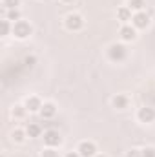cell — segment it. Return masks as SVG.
Returning a JSON list of instances; mask_svg holds the SVG:
<instances>
[{
    "mask_svg": "<svg viewBox=\"0 0 155 157\" xmlns=\"http://www.w3.org/2000/svg\"><path fill=\"white\" fill-rule=\"evenodd\" d=\"M126 57H128V49L124 44H112L108 48V59L112 62H122L126 60Z\"/></svg>",
    "mask_w": 155,
    "mask_h": 157,
    "instance_id": "1",
    "label": "cell"
},
{
    "mask_svg": "<svg viewBox=\"0 0 155 157\" xmlns=\"http://www.w3.org/2000/svg\"><path fill=\"white\" fill-rule=\"evenodd\" d=\"M31 33H33V28H31L29 22H26V20H18V22L13 24V37L24 40V39H28Z\"/></svg>",
    "mask_w": 155,
    "mask_h": 157,
    "instance_id": "2",
    "label": "cell"
},
{
    "mask_svg": "<svg viewBox=\"0 0 155 157\" xmlns=\"http://www.w3.org/2000/svg\"><path fill=\"white\" fill-rule=\"evenodd\" d=\"M64 26H66L68 31H80L84 28V18L78 13H70L64 20Z\"/></svg>",
    "mask_w": 155,
    "mask_h": 157,
    "instance_id": "3",
    "label": "cell"
},
{
    "mask_svg": "<svg viewBox=\"0 0 155 157\" xmlns=\"http://www.w3.org/2000/svg\"><path fill=\"white\" fill-rule=\"evenodd\" d=\"M131 26L135 29H146L150 26V15L146 11H139V13H133V18H131Z\"/></svg>",
    "mask_w": 155,
    "mask_h": 157,
    "instance_id": "4",
    "label": "cell"
},
{
    "mask_svg": "<svg viewBox=\"0 0 155 157\" xmlns=\"http://www.w3.org/2000/svg\"><path fill=\"white\" fill-rule=\"evenodd\" d=\"M44 144L46 146H51V148H57L62 144V137L57 130H46L44 132Z\"/></svg>",
    "mask_w": 155,
    "mask_h": 157,
    "instance_id": "5",
    "label": "cell"
},
{
    "mask_svg": "<svg viewBox=\"0 0 155 157\" xmlns=\"http://www.w3.org/2000/svg\"><path fill=\"white\" fill-rule=\"evenodd\" d=\"M77 152L80 154V157H95L97 155V146H95V143H91V141H82V143L78 144Z\"/></svg>",
    "mask_w": 155,
    "mask_h": 157,
    "instance_id": "6",
    "label": "cell"
},
{
    "mask_svg": "<svg viewBox=\"0 0 155 157\" xmlns=\"http://www.w3.org/2000/svg\"><path fill=\"white\" fill-rule=\"evenodd\" d=\"M119 35H120V39L124 40V42H131V40L137 39V29H135L131 24H124V26L120 28Z\"/></svg>",
    "mask_w": 155,
    "mask_h": 157,
    "instance_id": "7",
    "label": "cell"
},
{
    "mask_svg": "<svg viewBox=\"0 0 155 157\" xmlns=\"http://www.w3.org/2000/svg\"><path fill=\"white\" fill-rule=\"evenodd\" d=\"M137 119L141 121V122H153L155 121V110L153 108H148V106H142V108H139V112H137Z\"/></svg>",
    "mask_w": 155,
    "mask_h": 157,
    "instance_id": "8",
    "label": "cell"
},
{
    "mask_svg": "<svg viewBox=\"0 0 155 157\" xmlns=\"http://www.w3.org/2000/svg\"><path fill=\"white\" fill-rule=\"evenodd\" d=\"M24 106H26V110H28L29 113H35V112H40V108H42V101H40L37 95H31V97L26 99Z\"/></svg>",
    "mask_w": 155,
    "mask_h": 157,
    "instance_id": "9",
    "label": "cell"
},
{
    "mask_svg": "<svg viewBox=\"0 0 155 157\" xmlns=\"http://www.w3.org/2000/svg\"><path fill=\"white\" fill-rule=\"evenodd\" d=\"M117 18H119L122 24H128V22L133 18V11H131L128 6H120V7L117 9Z\"/></svg>",
    "mask_w": 155,
    "mask_h": 157,
    "instance_id": "10",
    "label": "cell"
},
{
    "mask_svg": "<svg viewBox=\"0 0 155 157\" xmlns=\"http://www.w3.org/2000/svg\"><path fill=\"white\" fill-rule=\"evenodd\" d=\"M55 113H57V106H55L53 102H44V104H42V108H40L42 119H53Z\"/></svg>",
    "mask_w": 155,
    "mask_h": 157,
    "instance_id": "11",
    "label": "cell"
},
{
    "mask_svg": "<svg viewBox=\"0 0 155 157\" xmlns=\"http://www.w3.org/2000/svg\"><path fill=\"white\" fill-rule=\"evenodd\" d=\"M112 104H113V108H117V110H126V108L130 106V99H128L126 95L117 93L115 97L112 99Z\"/></svg>",
    "mask_w": 155,
    "mask_h": 157,
    "instance_id": "12",
    "label": "cell"
},
{
    "mask_svg": "<svg viewBox=\"0 0 155 157\" xmlns=\"http://www.w3.org/2000/svg\"><path fill=\"white\" fill-rule=\"evenodd\" d=\"M26 133H28V137H31V139L40 137V135H42V126L37 124V122H29V124L26 126Z\"/></svg>",
    "mask_w": 155,
    "mask_h": 157,
    "instance_id": "13",
    "label": "cell"
},
{
    "mask_svg": "<svg viewBox=\"0 0 155 157\" xmlns=\"http://www.w3.org/2000/svg\"><path fill=\"white\" fill-rule=\"evenodd\" d=\"M4 18L11 20V22L15 24V22L22 20V13H20V9H18V7H17V9H4Z\"/></svg>",
    "mask_w": 155,
    "mask_h": 157,
    "instance_id": "14",
    "label": "cell"
},
{
    "mask_svg": "<svg viewBox=\"0 0 155 157\" xmlns=\"http://www.w3.org/2000/svg\"><path fill=\"white\" fill-rule=\"evenodd\" d=\"M144 6H146V2H144V0H130V2H128V7H130L133 13L144 11Z\"/></svg>",
    "mask_w": 155,
    "mask_h": 157,
    "instance_id": "15",
    "label": "cell"
},
{
    "mask_svg": "<svg viewBox=\"0 0 155 157\" xmlns=\"http://www.w3.org/2000/svg\"><path fill=\"white\" fill-rule=\"evenodd\" d=\"M26 113H28V110H26L24 104H17V106H13V110H11V115L15 119H24Z\"/></svg>",
    "mask_w": 155,
    "mask_h": 157,
    "instance_id": "16",
    "label": "cell"
},
{
    "mask_svg": "<svg viewBox=\"0 0 155 157\" xmlns=\"http://www.w3.org/2000/svg\"><path fill=\"white\" fill-rule=\"evenodd\" d=\"M28 137V133H26V130H15L13 133H11V139L15 141V143H24V139Z\"/></svg>",
    "mask_w": 155,
    "mask_h": 157,
    "instance_id": "17",
    "label": "cell"
},
{
    "mask_svg": "<svg viewBox=\"0 0 155 157\" xmlns=\"http://www.w3.org/2000/svg\"><path fill=\"white\" fill-rule=\"evenodd\" d=\"M2 35H4V37L13 35V24H11V20H7V18L2 20Z\"/></svg>",
    "mask_w": 155,
    "mask_h": 157,
    "instance_id": "18",
    "label": "cell"
},
{
    "mask_svg": "<svg viewBox=\"0 0 155 157\" xmlns=\"http://www.w3.org/2000/svg\"><path fill=\"white\" fill-rule=\"evenodd\" d=\"M18 6H20V0H2L4 9H17Z\"/></svg>",
    "mask_w": 155,
    "mask_h": 157,
    "instance_id": "19",
    "label": "cell"
},
{
    "mask_svg": "<svg viewBox=\"0 0 155 157\" xmlns=\"http://www.w3.org/2000/svg\"><path fill=\"white\" fill-rule=\"evenodd\" d=\"M42 157H60V155H59V152H57L55 148L47 146L46 150H42Z\"/></svg>",
    "mask_w": 155,
    "mask_h": 157,
    "instance_id": "20",
    "label": "cell"
},
{
    "mask_svg": "<svg viewBox=\"0 0 155 157\" xmlns=\"http://www.w3.org/2000/svg\"><path fill=\"white\" fill-rule=\"evenodd\" d=\"M141 152H142V157H155V148L153 146H146V148H142Z\"/></svg>",
    "mask_w": 155,
    "mask_h": 157,
    "instance_id": "21",
    "label": "cell"
},
{
    "mask_svg": "<svg viewBox=\"0 0 155 157\" xmlns=\"http://www.w3.org/2000/svg\"><path fill=\"white\" fill-rule=\"evenodd\" d=\"M126 157H142V152L139 148H131V150L126 152Z\"/></svg>",
    "mask_w": 155,
    "mask_h": 157,
    "instance_id": "22",
    "label": "cell"
},
{
    "mask_svg": "<svg viewBox=\"0 0 155 157\" xmlns=\"http://www.w3.org/2000/svg\"><path fill=\"white\" fill-rule=\"evenodd\" d=\"M24 64H26V66H35V64H37V57H35V55H28V57L24 59Z\"/></svg>",
    "mask_w": 155,
    "mask_h": 157,
    "instance_id": "23",
    "label": "cell"
},
{
    "mask_svg": "<svg viewBox=\"0 0 155 157\" xmlns=\"http://www.w3.org/2000/svg\"><path fill=\"white\" fill-rule=\"evenodd\" d=\"M64 157H80V154H78V152H68Z\"/></svg>",
    "mask_w": 155,
    "mask_h": 157,
    "instance_id": "24",
    "label": "cell"
},
{
    "mask_svg": "<svg viewBox=\"0 0 155 157\" xmlns=\"http://www.w3.org/2000/svg\"><path fill=\"white\" fill-rule=\"evenodd\" d=\"M60 2H64V4H73L75 0H60Z\"/></svg>",
    "mask_w": 155,
    "mask_h": 157,
    "instance_id": "25",
    "label": "cell"
},
{
    "mask_svg": "<svg viewBox=\"0 0 155 157\" xmlns=\"http://www.w3.org/2000/svg\"><path fill=\"white\" fill-rule=\"evenodd\" d=\"M95 157H108V155H102V154H97Z\"/></svg>",
    "mask_w": 155,
    "mask_h": 157,
    "instance_id": "26",
    "label": "cell"
},
{
    "mask_svg": "<svg viewBox=\"0 0 155 157\" xmlns=\"http://www.w3.org/2000/svg\"><path fill=\"white\" fill-rule=\"evenodd\" d=\"M128 2H130V0H128Z\"/></svg>",
    "mask_w": 155,
    "mask_h": 157,
    "instance_id": "27",
    "label": "cell"
}]
</instances>
